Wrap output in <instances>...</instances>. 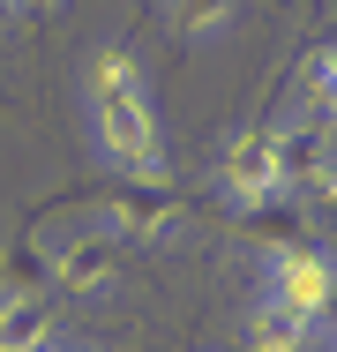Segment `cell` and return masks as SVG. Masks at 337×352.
Returning a JSON list of instances; mask_svg holds the SVG:
<instances>
[{"label": "cell", "instance_id": "cell-1", "mask_svg": "<svg viewBox=\"0 0 337 352\" xmlns=\"http://www.w3.org/2000/svg\"><path fill=\"white\" fill-rule=\"evenodd\" d=\"M83 120H90V150L113 173H128L135 188H165L173 180V157H165V128L150 113V90L98 98V105H83Z\"/></svg>", "mask_w": 337, "mask_h": 352}, {"label": "cell", "instance_id": "cell-2", "mask_svg": "<svg viewBox=\"0 0 337 352\" xmlns=\"http://www.w3.org/2000/svg\"><path fill=\"white\" fill-rule=\"evenodd\" d=\"M255 300H270L277 315H292L300 330H330V300H337V270L323 248H307V240H292V248H277L263 263V292Z\"/></svg>", "mask_w": 337, "mask_h": 352}, {"label": "cell", "instance_id": "cell-3", "mask_svg": "<svg viewBox=\"0 0 337 352\" xmlns=\"http://www.w3.org/2000/svg\"><path fill=\"white\" fill-rule=\"evenodd\" d=\"M210 180H217V195L232 203V210H270L277 203V173H270V135L263 128H232V135L217 142V157H210Z\"/></svg>", "mask_w": 337, "mask_h": 352}, {"label": "cell", "instance_id": "cell-4", "mask_svg": "<svg viewBox=\"0 0 337 352\" xmlns=\"http://www.w3.org/2000/svg\"><path fill=\"white\" fill-rule=\"evenodd\" d=\"M270 135V173H277V203L285 195H300L315 173H330V113H307V105H292Z\"/></svg>", "mask_w": 337, "mask_h": 352}, {"label": "cell", "instance_id": "cell-5", "mask_svg": "<svg viewBox=\"0 0 337 352\" xmlns=\"http://www.w3.org/2000/svg\"><path fill=\"white\" fill-rule=\"evenodd\" d=\"M45 263H53V292L67 300H105L113 285H120V240H105L98 225H83V232H67L61 248H45Z\"/></svg>", "mask_w": 337, "mask_h": 352}, {"label": "cell", "instance_id": "cell-6", "mask_svg": "<svg viewBox=\"0 0 337 352\" xmlns=\"http://www.w3.org/2000/svg\"><path fill=\"white\" fill-rule=\"evenodd\" d=\"M98 232L105 240H142V248H165V240H180L188 232V210L173 203V195H105L98 203Z\"/></svg>", "mask_w": 337, "mask_h": 352}, {"label": "cell", "instance_id": "cell-7", "mask_svg": "<svg viewBox=\"0 0 337 352\" xmlns=\"http://www.w3.org/2000/svg\"><path fill=\"white\" fill-rule=\"evenodd\" d=\"M53 322H61L53 292H38V300H8L0 292V352H53Z\"/></svg>", "mask_w": 337, "mask_h": 352}, {"label": "cell", "instance_id": "cell-8", "mask_svg": "<svg viewBox=\"0 0 337 352\" xmlns=\"http://www.w3.org/2000/svg\"><path fill=\"white\" fill-rule=\"evenodd\" d=\"M120 90H142V53H135L128 38H105V45H90V60H83V105L120 98Z\"/></svg>", "mask_w": 337, "mask_h": 352}, {"label": "cell", "instance_id": "cell-9", "mask_svg": "<svg viewBox=\"0 0 337 352\" xmlns=\"http://www.w3.org/2000/svg\"><path fill=\"white\" fill-rule=\"evenodd\" d=\"M323 338L300 330L292 315H277L270 300H248V322H240V352H315Z\"/></svg>", "mask_w": 337, "mask_h": 352}, {"label": "cell", "instance_id": "cell-10", "mask_svg": "<svg viewBox=\"0 0 337 352\" xmlns=\"http://www.w3.org/2000/svg\"><path fill=\"white\" fill-rule=\"evenodd\" d=\"M165 23L180 30V45H217V38L240 30V8H232V0H180Z\"/></svg>", "mask_w": 337, "mask_h": 352}, {"label": "cell", "instance_id": "cell-11", "mask_svg": "<svg viewBox=\"0 0 337 352\" xmlns=\"http://www.w3.org/2000/svg\"><path fill=\"white\" fill-rule=\"evenodd\" d=\"M0 292H8V300H38V292H53V263H45L38 240H15V248L0 255Z\"/></svg>", "mask_w": 337, "mask_h": 352}, {"label": "cell", "instance_id": "cell-12", "mask_svg": "<svg viewBox=\"0 0 337 352\" xmlns=\"http://www.w3.org/2000/svg\"><path fill=\"white\" fill-rule=\"evenodd\" d=\"M292 75H300V105H307V113H330V98H337V53H330V38H315Z\"/></svg>", "mask_w": 337, "mask_h": 352}, {"label": "cell", "instance_id": "cell-13", "mask_svg": "<svg viewBox=\"0 0 337 352\" xmlns=\"http://www.w3.org/2000/svg\"><path fill=\"white\" fill-rule=\"evenodd\" d=\"M23 23H30V8H15V0H0V45H8V38H15Z\"/></svg>", "mask_w": 337, "mask_h": 352}, {"label": "cell", "instance_id": "cell-14", "mask_svg": "<svg viewBox=\"0 0 337 352\" xmlns=\"http://www.w3.org/2000/svg\"><path fill=\"white\" fill-rule=\"evenodd\" d=\"M67 352H98V345H67Z\"/></svg>", "mask_w": 337, "mask_h": 352}]
</instances>
